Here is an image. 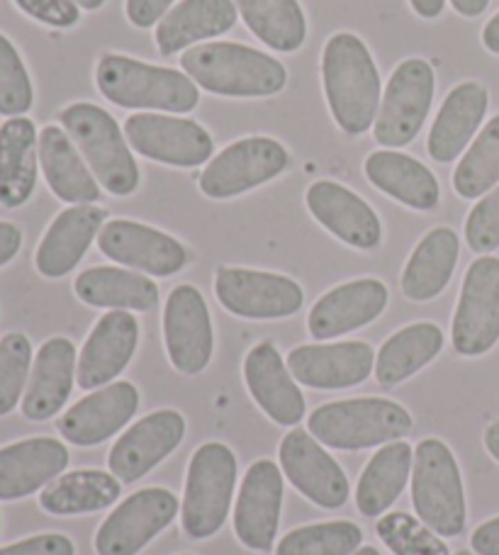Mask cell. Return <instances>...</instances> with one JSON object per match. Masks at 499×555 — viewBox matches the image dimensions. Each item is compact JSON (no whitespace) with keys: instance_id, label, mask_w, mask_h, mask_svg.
Wrapping results in <instances>:
<instances>
[{"instance_id":"obj_53","label":"cell","mask_w":499,"mask_h":555,"mask_svg":"<svg viewBox=\"0 0 499 555\" xmlns=\"http://www.w3.org/2000/svg\"><path fill=\"white\" fill-rule=\"evenodd\" d=\"M485 449L490 451L492 459L499 463V422H492L485 431Z\"/></svg>"},{"instance_id":"obj_51","label":"cell","mask_w":499,"mask_h":555,"mask_svg":"<svg viewBox=\"0 0 499 555\" xmlns=\"http://www.w3.org/2000/svg\"><path fill=\"white\" fill-rule=\"evenodd\" d=\"M451 5L458 15L481 17L487 10V5H490V0H451Z\"/></svg>"},{"instance_id":"obj_45","label":"cell","mask_w":499,"mask_h":555,"mask_svg":"<svg viewBox=\"0 0 499 555\" xmlns=\"http://www.w3.org/2000/svg\"><path fill=\"white\" fill-rule=\"evenodd\" d=\"M15 5L37 23L49 27H74L81 20L76 0H15Z\"/></svg>"},{"instance_id":"obj_43","label":"cell","mask_w":499,"mask_h":555,"mask_svg":"<svg viewBox=\"0 0 499 555\" xmlns=\"http://www.w3.org/2000/svg\"><path fill=\"white\" fill-rule=\"evenodd\" d=\"M33 103L35 88L23 56L5 35H0V115L23 117Z\"/></svg>"},{"instance_id":"obj_57","label":"cell","mask_w":499,"mask_h":555,"mask_svg":"<svg viewBox=\"0 0 499 555\" xmlns=\"http://www.w3.org/2000/svg\"><path fill=\"white\" fill-rule=\"evenodd\" d=\"M183 555H191V553H183Z\"/></svg>"},{"instance_id":"obj_11","label":"cell","mask_w":499,"mask_h":555,"mask_svg":"<svg viewBox=\"0 0 499 555\" xmlns=\"http://www.w3.org/2000/svg\"><path fill=\"white\" fill-rule=\"evenodd\" d=\"M125 137L137 154L178 168L203 166L215 152V142L205 127L188 117L156 113L129 115Z\"/></svg>"},{"instance_id":"obj_37","label":"cell","mask_w":499,"mask_h":555,"mask_svg":"<svg viewBox=\"0 0 499 555\" xmlns=\"http://www.w3.org/2000/svg\"><path fill=\"white\" fill-rule=\"evenodd\" d=\"M444 349L442 326L417 322L399 330L387 339L375 356V378L381 385H397L412 378L426 363H432Z\"/></svg>"},{"instance_id":"obj_3","label":"cell","mask_w":499,"mask_h":555,"mask_svg":"<svg viewBox=\"0 0 499 555\" xmlns=\"http://www.w3.org/2000/svg\"><path fill=\"white\" fill-rule=\"evenodd\" d=\"M100 95L127 111L191 113L200 103V91L188 74L176 68L144 64L125 54H103L95 66Z\"/></svg>"},{"instance_id":"obj_16","label":"cell","mask_w":499,"mask_h":555,"mask_svg":"<svg viewBox=\"0 0 499 555\" xmlns=\"http://www.w3.org/2000/svg\"><path fill=\"white\" fill-rule=\"evenodd\" d=\"M98 249L110 261L154 278L174 275L183 271L188 263V251L181 242L162 230L132 220H113L103 224L98 234Z\"/></svg>"},{"instance_id":"obj_41","label":"cell","mask_w":499,"mask_h":555,"mask_svg":"<svg viewBox=\"0 0 499 555\" xmlns=\"http://www.w3.org/2000/svg\"><path fill=\"white\" fill-rule=\"evenodd\" d=\"M375 531L395 555H451L436 531L407 512H387L378 519Z\"/></svg>"},{"instance_id":"obj_32","label":"cell","mask_w":499,"mask_h":555,"mask_svg":"<svg viewBox=\"0 0 499 555\" xmlns=\"http://www.w3.org/2000/svg\"><path fill=\"white\" fill-rule=\"evenodd\" d=\"M363 171L378 191L395 197L397 203L412 207V210H434L438 197H442L436 176L422 162L393 152V149L373 152L366 158Z\"/></svg>"},{"instance_id":"obj_33","label":"cell","mask_w":499,"mask_h":555,"mask_svg":"<svg viewBox=\"0 0 499 555\" xmlns=\"http://www.w3.org/2000/svg\"><path fill=\"white\" fill-rule=\"evenodd\" d=\"M461 240L451 227H436L409 256L402 273V293L414 302H428L451 283Z\"/></svg>"},{"instance_id":"obj_28","label":"cell","mask_w":499,"mask_h":555,"mask_svg":"<svg viewBox=\"0 0 499 555\" xmlns=\"http://www.w3.org/2000/svg\"><path fill=\"white\" fill-rule=\"evenodd\" d=\"M490 107V93L477 81L458 83L438 111L426 139L428 156L438 164H451L465 152V146L481 125Z\"/></svg>"},{"instance_id":"obj_49","label":"cell","mask_w":499,"mask_h":555,"mask_svg":"<svg viewBox=\"0 0 499 555\" xmlns=\"http://www.w3.org/2000/svg\"><path fill=\"white\" fill-rule=\"evenodd\" d=\"M20 246H23V232H20V227L0 220V269L15 259Z\"/></svg>"},{"instance_id":"obj_22","label":"cell","mask_w":499,"mask_h":555,"mask_svg":"<svg viewBox=\"0 0 499 555\" xmlns=\"http://www.w3.org/2000/svg\"><path fill=\"white\" fill-rule=\"evenodd\" d=\"M387 300H391V295H387L385 283L378 278H358V281L338 285L319 297L309 310V334L317 341H327L361 330L385 312Z\"/></svg>"},{"instance_id":"obj_30","label":"cell","mask_w":499,"mask_h":555,"mask_svg":"<svg viewBox=\"0 0 499 555\" xmlns=\"http://www.w3.org/2000/svg\"><path fill=\"white\" fill-rule=\"evenodd\" d=\"M234 0H181L156 25V47L164 56H174L185 47L219 37L236 25Z\"/></svg>"},{"instance_id":"obj_36","label":"cell","mask_w":499,"mask_h":555,"mask_svg":"<svg viewBox=\"0 0 499 555\" xmlns=\"http://www.w3.org/2000/svg\"><path fill=\"white\" fill-rule=\"evenodd\" d=\"M123 482L105 470H74L59 475L39 494V507L54 517H74L113 507Z\"/></svg>"},{"instance_id":"obj_48","label":"cell","mask_w":499,"mask_h":555,"mask_svg":"<svg viewBox=\"0 0 499 555\" xmlns=\"http://www.w3.org/2000/svg\"><path fill=\"white\" fill-rule=\"evenodd\" d=\"M471 546L477 555H499V517L481 524L473 531Z\"/></svg>"},{"instance_id":"obj_10","label":"cell","mask_w":499,"mask_h":555,"mask_svg":"<svg viewBox=\"0 0 499 555\" xmlns=\"http://www.w3.org/2000/svg\"><path fill=\"white\" fill-rule=\"evenodd\" d=\"M453 349L483 356L499 341V259L481 256L471 263L458 297L451 326Z\"/></svg>"},{"instance_id":"obj_27","label":"cell","mask_w":499,"mask_h":555,"mask_svg":"<svg viewBox=\"0 0 499 555\" xmlns=\"http://www.w3.org/2000/svg\"><path fill=\"white\" fill-rule=\"evenodd\" d=\"M76 346L66 336H52L37 351L23 398V414L33 422H47L62 412L72 398L76 380Z\"/></svg>"},{"instance_id":"obj_24","label":"cell","mask_w":499,"mask_h":555,"mask_svg":"<svg viewBox=\"0 0 499 555\" xmlns=\"http://www.w3.org/2000/svg\"><path fill=\"white\" fill-rule=\"evenodd\" d=\"M244 380L258 408L276 424L295 426L305 420V398L291 369L271 341L256 344L246 353Z\"/></svg>"},{"instance_id":"obj_7","label":"cell","mask_w":499,"mask_h":555,"mask_svg":"<svg viewBox=\"0 0 499 555\" xmlns=\"http://www.w3.org/2000/svg\"><path fill=\"white\" fill-rule=\"evenodd\" d=\"M236 488V455L219 441L203 443L188 463L181 521L191 539H209L229 517Z\"/></svg>"},{"instance_id":"obj_18","label":"cell","mask_w":499,"mask_h":555,"mask_svg":"<svg viewBox=\"0 0 499 555\" xmlns=\"http://www.w3.org/2000/svg\"><path fill=\"white\" fill-rule=\"evenodd\" d=\"M283 507V473L273 461H256L246 470L234 507V533L246 548H273Z\"/></svg>"},{"instance_id":"obj_15","label":"cell","mask_w":499,"mask_h":555,"mask_svg":"<svg viewBox=\"0 0 499 555\" xmlns=\"http://www.w3.org/2000/svg\"><path fill=\"white\" fill-rule=\"evenodd\" d=\"M185 436V420L176 410H158L135 422L119 436L107 455V468L119 482L142 480L168 459Z\"/></svg>"},{"instance_id":"obj_52","label":"cell","mask_w":499,"mask_h":555,"mask_svg":"<svg viewBox=\"0 0 499 555\" xmlns=\"http://www.w3.org/2000/svg\"><path fill=\"white\" fill-rule=\"evenodd\" d=\"M483 44L487 52H492L499 56V13L485 25L483 29Z\"/></svg>"},{"instance_id":"obj_54","label":"cell","mask_w":499,"mask_h":555,"mask_svg":"<svg viewBox=\"0 0 499 555\" xmlns=\"http://www.w3.org/2000/svg\"><path fill=\"white\" fill-rule=\"evenodd\" d=\"M76 3H78V8H84V10H98V8L105 5V0H76Z\"/></svg>"},{"instance_id":"obj_55","label":"cell","mask_w":499,"mask_h":555,"mask_svg":"<svg viewBox=\"0 0 499 555\" xmlns=\"http://www.w3.org/2000/svg\"><path fill=\"white\" fill-rule=\"evenodd\" d=\"M354 555H381V551L373 548V546H363V548H358Z\"/></svg>"},{"instance_id":"obj_6","label":"cell","mask_w":499,"mask_h":555,"mask_svg":"<svg viewBox=\"0 0 499 555\" xmlns=\"http://www.w3.org/2000/svg\"><path fill=\"white\" fill-rule=\"evenodd\" d=\"M412 504L417 517L438 537L456 539L465 531V490L453 451L444 441L424 439L414 449Z\"/></svg>"},{"instance_id":"obj_25","label":"cell","mask_w":499,"mask_h":555,"mask_svg":"<svg viewBox=\"0 0 499 555\" xmlns=\"http://www.w3.org/2000/svg\"><path fill=\"white\" fill-rule=\"evenodd\" d=\"M66 465V446L49 436L3 446L0 449V502L29 498L56 480Z\"/></svg>"},{"instance_id":"obj_23","label":"cell","mask_w":499,"mask_h":555,"mask_svg":"<svg viewBox=\"0 0 499 555\" xmlns=\"http://www.w3.org/2000/svg\"><path fill=\"white\" fill-rule=\"evenodd\" d=\"M139 410V392L132 383H113L100 388L88 398L78 400L56 422L59 434L76 446H95L107 441Z\"/></svg>"},{"instance_id":"obj_9","label":"cell","mask_w":499,"mask_h":555,"mask_svg":"<svg viewBox=\"0 0 499 555\" xmlns=\"http://www.w3.org/2000/svg\"><path fill=\"white\" fill-rule=\"evenodd\" d=\"M291 166L287 149L271 137H246L225 146L200 173V191L213 201L244 195Z\"/></svg>"},{"instance_id":"obj_42","label":"cell","mask_w":499,"mask_h":555,"mask_svg":"<svg viewBox=\"0 0 499 555\" xmlns=\"http://www.w3.org/2000/svg\"><path fill=\"white\" fill-rule=\"evenodd\" d=\"M33 344L25 334L10 332L0 339V416H5L23 402L33 373Z\"/></svg>"},{"instance_id":"obj_17","label":"cell","mask_w":499,"mask_h":555,"mask_svg":"<svg viewBox=\"0 0 499 555\" xmlns=\"http://www.w3.org/2000/svg\"><path fill=\"white\" fill-rule=\"evenodd\" d=\"M285 478L305 494L309 502L324 509L344 507L348 500V478L332 455H329L312 434L295 429L278 449Z\"/></svg>"},{"instance_id":"obj_50","label":"cell","mask_w":499,"mask_h":555,"mask_svg":"<svg viewBox=\"0 0 499 555\" xmlns=\"http://www.w3.org/2000/svg\"><path fill=\"white\" fill-rule=\"evenodd\" d=\"M409 5H412V10L419 17L436 20L438 15L444 13L446 0H409Z\"/></svg>"},{"instance_id":"obj_40","label":"cell","mask_w":499,"mask_h":555,"mask_svg":"<svg viewBox=\"0 0 499 555\" xmlns=\"http://www.w3.org/2000/svg\"><path fill=\"white\" fill-rule=\"evenodd\" d=\"M361 541L363 531L351 521L309 524L283 537L276 555H354Z\"/></svg>"},{"instance_id":"obj_44","label":"cell","mask_w":499,"mask_h":555,"mask_svg":"<svg viewBox=\"0 0 499 555\" xmlns=\"http://www.w3.org/2000/svg\"><path fill=\"white\" fill-rule=\"evenodd\" d=\"M465 242L475 254L487 256L499 249V185L483 195L465 220Z\"/></svg>"},{"instance_id":"obj_2","label":"cell","mask_w":499,"mask_h":555,"mask_svg":"<svg viewBox=\"0 0 499 555\" xmlns=\"http://www.w3.org/2000/svg\"><path fill=\"white\" fill-rule=\"evenodd\" d=\"M195 86L222 98H268L287 83L285 66L271 54L239 42H207L181 56Z\"/></svg>"},{"instance_id":"obj_35","label":"cell","mask_w":499,"mask_h":555,"mask_svg":"<svg viewBox=\"0 0 499 555\" xmlns=\"http://www.w3.org/2000/svg\"><path fill=\"white\" fill-rule=\"evenodd\" d=\"M414 451L407 441L385 443L361 473L356 488V507L363 517H383L407 488Z\"/></svg>"},{"instance_id":"obj_29","label":"cell","mask_w":499,"mask_h":555,"mask_svg":"<svg viewBox=\"0 0 499 555\" xmlns=\"http://www.w3.org/2000/svg\"><path fill=\"white\" fill-rule=\"evenodd\" d=\"M39 166L59 201L93 205L100 197L98 178L64 127L47 125L39 132Z\"/></svg>"},{"instance_id":"obj_4","label":"cell","mask_w":499,"mask_h":555,"mask_svg":"<svg viewBox=\"0 0 499 555\" xmlns=\"http://www.w3.org/2000/svg\"><path fill=\"white\" fill-rule=\"evenodd\" d=\"M412 424V414L402 404L385 398H354L317 408L309 414L307 431L329 449L361 451L405 439Z\"/></svg>"},{"instance_id":"obj_1","label":"cell","mask_w":499,"mask_h":555,"mask_svg":"<svg viewBox=\"0 0 499 555\" xmlns=\"http://www.w3.org/2000/svg\"><path fill=\"white\" fill-rule=\"evenodd\" d=\"M322 83L327 105L338 130L358 137L368 132L381 111V74L371 49L354 33L329 37L322 52Z\"/></svg>"},{"instance_id":"obj_26","label":"cell","mask_w":499,"mask_h":555,"mask_svg":"<svg viewBox=\"0 0 499 555\" xmlns=\"http://www.w3.org/2000/svg\"><path fill=\"white\" fill-rule=\"evenodd\" d=\"M105 210L95 205H74L56 215L37 246L35 266L44 278L72 273L105 224Z\"/></svg>"},{"instance_id":"obj_34","label":"cell","mask_w":499,"mask_h":555,"mask_svg":"<svg viewBox=\"0 0 499 555\" xmlns=\"http://www.w3.org/2000/svg\"><path fill=\"white\" fill-rule=\"evenodd\" d=\"M74 291L78 300L103 310L149 312L158 305V287L152 278L115 266H95L84 271L76 278Z\"/></svg>"},{"instance_id":"obj_56","label":"cell","mask_w":499,"mask_h":555,"mask_svg":"<svg viewBox=\"0 0 499 555\" xmlns=\"http://www.w3.org/2000/svg\"><path fill=\"white\" fill-rule=\"evenodd\" d=\"M456 555H475V553H471V551H458Z\"/></svg>"},{"instance_id":"obj_38","label":"cell","mask_w":499,"mask_h":555,"mask_svg":"<svg viewBox=\"0 0 499 555\" xmlns=\"http://www.w3.org/2000/svg\"><path fill=\"white\" fill-rule=\"evenodd\" d=\"M248 33L273 52H297L307 39V20L297 0H234Z\"/></svg>"},{"instance_id":"obj_13","label":"cell","mask_w":499,"mask_h":555,"mask_svg":"<svg viewBox=\"0 0 499 555\" xmlns=\"http://www.w3.org/2000/svg\"><path fill=\"white\" fill-rule=\"evenodd\" d=\"M215 293L227 312L244 320H283L305 302L303 287L293 278L229 266L217 271Z\"/></svg>"},{"instance_id":"obj_14","label":"cell","mask_w":499,"mask_h":555,"mask_svg":"<svg viewBox=\"0 0 499 555\" xmlns=\"http://www.w3.org/2000/svg\"><path fill=\"white\" fill-rule=\"evenodd\" d=\"M164 339L174 369L183 375L203 373L215 351L213 317L195 285H178L164 307Z\"/></svg>"},{"instance_id":"obj_5","label":"cell","mask_w":499,"mask_h":555,"mask_svg":"<svg viewBox=\"0 0 499 555\" xmlns=\"http://www.w3.org/2000/svg\"><path fill=\"white\" fill-rule=\"evenodd\" d=\"M59 122L107 193L125 197L137 191L139 166L113 115L93 103H72L59 113Z\"/></svg>"},{"instance_id":"obj_39","label":"cell","mask_w":499,"mask_h":555,"mask_svg":"<svg viewBox=\"0 0 499 555\" xmlns=\"http://www.w3.org/2000/svg\"><path fill=\"white\" fill-rule=\"evenodd\" d=\"M499 183V115L475 137L453 173L456 193L465 201H475L490 193Z\"/></svg>"},{"instance_id":"obj_47","label":"cell","mask_w":499,"mask_h":555,"mask_svg":"<svg viewBox=\"0 0 499 555\" xmlns=\"http://www.w3.org/2000/svg\"><path fill=\"white\" fill-rule=\"evenodd\" d=\"M174 8V0H127L125 13L127 20L139 29L154 27L162 23L164 15Z\"/></svg>"},{"instance_id":"obj_12","label":"cell","mask_w":499,"mask_h":555,"mask_svg":"<svg viewBox=\"0 0 499 555\" xmlns=\"http://www.w3.org/2000/svg\"><path fill=\"white\" fill-rule=\"evenodd\" d=\"M178 514V498L166 488H146L127 498L95 533L98 555H137Z\"/></svg>"},{"instance_id":"obj_19","label":"cell","mask_w":499,"mask_h":555,"mask_svg":"<svg viewBox=\"0 0 499 555\" xmlns=\"http://www.w3.org/2000/svg\"><path fill=\"white\" fill-rule=\"evenodd\" d=\"M287 369L297 383L315 390L356 388L375 371V351L366 341L309 344L287 356Z\"/></svg>"},{"instance_id":"obj_20","label":"cell","mask_w":499,"mask_h":555,"mask_svg":"<svg viewBox=\"0 0 499 555\" xmlns=\"http://www.w3.org/2000/svg\"><path fill=\"white\" fill-rule=\"evenodd\" d=\"M307 210L315 220L332 232L336 240L354 249L371 251L383 240L381 217L361 195L334 181H317L307 188Z\"/></svg>"},{"instance_id":"obj_8","label":"cell","mask_w":499,"mask_h":555,"mask_svg":"<svg viewBox=\"0 0 499 555\" xmlns=\"http://www.w3.org/2000/svg\"><path fill=\"white\" fill-rule=\"evenodd\" d=\"M436 74L426 59H405L399 64L381 101L375 117V142L385 149L412 144L432 111Z\"/></svg>"},{"instance_id":"obj_31","label":"cell","mask_w":499,"mask_h":555,"mask_svg":"<svg viewBox=\"0 0 499 555\" xmlns=\"http://www.w3.org/2000/svg\"><path fill=\"white\" fill-rule=\"evenodd\" d=\"M39 134L29 117H8L0 125V205L23 207L35 193Z\"/></svg>"},{"instance_id":"obj_21","label":"cell","mask_w":499,"mask_h":555,"mask_svg":"<svg viewBox=\"0 0 499 555\" xmlns=\"http://www.w3.org/2000/svg\"><path fill=\"white\" fill-rule=\"evenodd\" d=\"M139 344V324L132 312L110 310L95 322L78 356L76 380L81 390L113 383L132 361Z\"/></svg>"},{"instance_id":"obj_46","label":"cell","mask_w":499,"mask_h":555,"mask_svg":"<svg viewBox=\"0 0 499 555\" xmlns=\"http://www.w3.org/2000/svg\"><path fill=\"white\" fill-rule=\"evenodd\" d=\"M0 555H76L74 543L64 533H39L0 548Z\"/></svg>"}]
</instances>
